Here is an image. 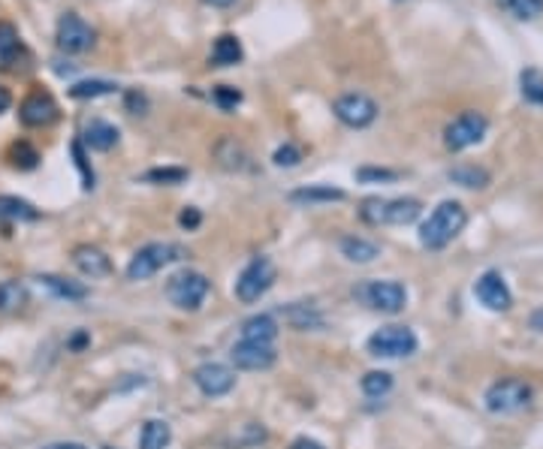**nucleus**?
I'll return each mask as SVG.
<instances>
[{"instance_id": "nucleus-1", "label": "nucleus", "mask_w": 543, "mask_h": 449, "mask_svg": "<svg viewBox=\"0 0 543 449\" xmlns=\"http://www.w3.org/2000/svg\"><path fill=\"white\" fill-rule=\"evenodd\" d=\"M465 223H468L465 205L456 200H447L438 205V209L429 214V220L420 227V245L429 250H444L465 229Z\"/></svg>"}, {"instance_id": "nucleus-2", "label": "nucleus", "mask_w": 543, "mask_h": 449, "mask_svg": "<svg viewBox=\"0 0 543 449\" xmlns=\"http://www.w3.org/2000/svg\"><path fill=\"white\" fill-rule=\"evenodd\" d=\"M187 250L181 245H172V241H151V245L140 247L133 254L131 265H127V278L131 281H149L160 269H167L169 263L185 260Z\"/></svg>"}, {"instance_id": "nucleus-3", "label": "nucleus", "mask_w": 543, "mask_h": 449, "mask_svg": "<svg viewBox=\"0 0 543 449\" xmlns=\"http://www.w3.org/2000/svg\"><path fill=\"white\" fill-rule=\"evenodd\" d=\"M534 390L520 377H504L495 380L486 390V410L495 413V417H513V413H522L531 404Z\"/></svg>"}, {"instance_id": "nucleus-4", "label": "nucleus", "mask_w": 543, "mask_h": 449, "mask_svg": "<svg viewBox=\"0 0 543 449\" xmlns=\"http://www.w3.org/2000/svg\"><path fill=\"white\" fill-rule=\"evenodd\" d=\"M209 292H212V281L205 278L203 272H194V269L176 272L167 281V299L178 310H200Z\"/></svg>"}, {"instance_id": "nucleus-5", "label": "nucleus", "mask_w": 543, "mask_h": 449, "mask_svg": "<svg viewBox=\"0 0 543 449\" xmlns=\"http://www.w3.org/2000/svg\"><path fill=\"white\" fill-rule=\"evenodd\" d=\"M366 347L377 359H404L417 353L420 341L411 326H381L375 335H368Z\"/></svg>"}, {"instance_id": "nucleus-6", "label": "nucleus", "mask_w": 543, "mask_h": 449, "mask_svg": "<svg viewBox=\"0 0 543 449\" xmlns=\"http://www.w3.org/2000/svg\"><path fill=\"white\" fill-rule=\"evenodd\" d=\"M275 278H278V269H275L269 256H254L236 281V299L245 301V305H254V301H260L272 290Z\"/></svg>"}, {"instance_id": "nucleus-7", "label": "nucleus", "mask_w": 543, "mask_h": 449, "mask_svg": "<svg viewBox=\"0 0 543 449\" xmlns=\"http://www.w3.org/2000/svg\"><path fill=\"white\" fill-rule=\"evenodd\" d=\"M353 296L366 308L381 310V314H399L408 305V290L399 281H366L353 287Z\"/></svg>"}, {"instance_id": "nucleus-8", "label": "nucleus", "mask_w": 543, "mask_h": 449, "mask_svg": "<svg viewBox=\"0 0 543 449\" xmlns=\"http://www.w3.org/2000/svg\"><path fill=\"white\" fill-rule=\"evenodd\" d=\"M377 112H381L377 103L359 91L341 94V97H335V103H332V115L339 118L344 127H353V130H362V127L375 124Z\"/></svg>"}, {"instance_id": "nucleus-9", "label": "nucleus", "mask_w": 543, "mask_h": 449, "mask_svg": "<svg viewBox=\"0 0 543 449\" xmlns=\"http://www.w3.org/2000/svg\"><path fill=\"white\" fill-rule=\"evenodd\" d=\"M486 130H489L486 115H480V112H462L459 118H453L450 124H447L444 145L450 151H465L471 148V145H477L483 136H486Z\"/></svg>"}, {"instance_id": "nucleus-10", "label": "nucleus", "mask_w": 543, "mask_h": 449, "mask_svg": "<svg viewBox=\"0 0 543 449\" xmlns=\"http://www.w3.org/2000/svg\"><path fill=\"white\" fill-rule=\"evenodd\" d=\"M55 42L60 51H67V55H85V51L94 46V28L82 19V15L64 13L58 22Z\"/></svg>"}, {"instance_id": "nucleus-11", "label": "nucleus", "mask_w": 543, "mask_h": 449, "mask_svg": "<svg viewBox=\"0 0 543 449\" xmlns=\"http://www.w3.org/2000/svg\"><path fill=\"white\" fill-rule=\"evenodd\" d=\"M194 386L200 390L205 399H221L236 390V371L221 362H203L200 368H194Z\"/></svg>"}, {"instance_id": "nucleus-12", "label": "nucleus", "mask_w": 543, "mask_h": 449, "mask_svg": "<svg viewBox=\"0 0 543 449\" xmlns=\"http://www.w3.org/2000/svg\"><path fill=\"white\" fill-rule=\"evenodd\" d=\"M230 362L236 371H269L275 362H278V350H275V344L239 341V344H232Z\"/></svg>"}, {"instance_id": "nucleus-13", "label": "nucleus", "mask_w": 543, "mask_h": 449, "mask_svg": "<svg viewBox=\"0 0 543 449\" xmlns=\"http://www.w3.org/2000/svg\"><path fill=\"white\" fill-rule=\"evenodd\" d=\"M474 296H477L480 305H486L489 310H507L513 305V292L507 287L504 274L495 269L480 274L477 283H474Z\"/></svg>"}, {"instance_id": "nucleus-14", "label": "nucleus", "mask_w": 543, "mask_h": 449, "mask_svg": "<svg viewBox=\"0 0 543 449\" xmlns=\"http://www.w3.org/2000/svg\"><path fill=\"white\" fill-rule=\"evenodd\" d=\"M58 115H60L58 103H55V97H51L49 91L28 94V97L22 100V106H19V118H22L24 127H49V124H55Z\"/></svg>"}, {"instance_id": "nucleus-15", "label": "nucleus", "mask_w": 543, "mask_h": 449, "mask_svg": "<svg viewBox=\"0 0 543 449\" xmlns=\"http://www.w3.org/2000/svg\"><path fill=\"white\" fill-rule=\"evenodd\" d=\"M278 314L284 317V323L296 332H314V329H323V314L314 301H290L284 305Z\"/></svg>"}, {"instance_id": "nucleus-16", "label": "nucleus", "mask_w": 543, "mask_h": 449, "mask_svg": "<svg viewBox=\"0 0 543 449\" xmlns=\"http://www.w3.org/2000/svg\"><path fill=\"white\" fill-rule=\"evenodd\" d=\"M73 265L85 274V278H109L112 274V260L106 256V250H100L94 245H76Z\"/></svg>"}, {"instance_id": "nucleus-17", "label": "nucleus", "mask_w": 543, "mask_h": 449, "mask_svg": "<svg viewBox=\"0 0 543 449\" xmlns=\"http://www.w3.org/2000/svg\"><path fill=\"white\" fill-rule=\"evenodd\" d=\"M82 145L91 151H112L118 145V127L103 118H91L88 124H85Z\"/></svg>"}, {"instance_id": "nucleus-18", "label": "nucleus", "mask_w": 543, "mask_h": 449, "mask_svg": "<svg viewBox=\"0 0 543 449\" xmlns=\"http://www.w3.org/2000/svg\"><path fill=\"white\" fill-rule=\"evenodd\" d=\"M278 338V319L272 314H254L241 323V341L251 344H275Z\"/></svg>"}, {"instance_id": "nucleus-19", "label": "nucleus", "mask_w": 543, "mask_h": 449, "mask_svg": "<svg viewBox=\"0 0 543 449\" xmlns=\"http://www.w3.org/2000/svg\"><path fill=\"white\" fill-rule=\"evenodd\" d=\"M422 205L420 200H413V196H402V200H386L384 202V223H390V227H408L420 218Z\"/></svg>"}, {"instance_id": "nucleus-20", "label": "nucleus", "mask_w": 543, "mask_h": 449, "mask_svg": "<svg viewBox=\"0 0 543 449\" xmlns=\"http://www.w3.org/2000/svg\"><path fill=\"white\" fill-rule=\"evenodd\" d=\"M40 287H46L55 299H67V301H82L88 299V287L82 281L73 278H60V274H40Z\"/></svg>"}, {"instance_id": "nucleus-21", "label": "nucleus", "mask_w": 543, "mask_h": 449, "mask_svg": "<svg viewBox=\"0 0 543 449\" xmlns=\"http://www.w3.org/2000/svg\"><path fill=\"white\" fill-rule=\"evenodd\" d=\"M344 196L348 193L339 187H332V184H308V187L293 190L290 200L299 202V205H321V202H341Z\"/></svg>"}, {"instance_id": "nucleus-22", "label": "nucleus", "mask_w": 543, "mask_h": 449, "mask_svg": "<svg viewBox=\"0 0 543 449\" xmlns=\"http://www.w3.org/2000/svg\"><path fill=\"white\" fill-rule=\"evenodd\" d=\"M214 157L221 160V166L223 169H230V172H241V169H248V151L241 148V145L236 142V139H221L218 145H214Z\"/></svg>"}, {"instance_id": "nucleus-23", "label": "nucleus", "mask_w": 543, "mask_h": 449, "mask_svg": "<svg viewBox=\"0 0 543 449\" xmlns=\"http://www.w3.org/2000/svg\"><path fill=\"white\" fill-rule=\"evenodd\" d=\"M341 254L348 256L350 263H372V260H377L381 256V247L375 245V241H368V238H359V236H348V238H341Z\"/></svg>"}, {"instance_id": "nucleus-24", "label": "nucleus", "mask_w": 543, "mask_h": 449, "mask_svg": "<svg viewBox=\"0 0 543 449\" xmlns=\"http://www.w3.org/2000/svg\"><path fill=\"white\" fill-rule=\"evenodd\" d=\"M172 444V428L167 419H149L142 426L140 449H167Z\"/></svg>"}, {"instance_id": "nucleus-25", "label": "nucleus", "mask_w": 543, "mask_h": 449, "mask_svg": "<svg viewBox=\"0 0 543 449\" xmlns=\"http://www.w3.org/2000/svg\"><path fill=\"white\" fill-rule=\"evenodd\" d=\"M450 181H453V184L471 187V190H483V187H489L493 175H489V172L483 169V166H474V163H462V166L450 169Z\"/></svg>"}, {"instance_id": "nucleus-26", "label": "nucleus", "mask_w": 543, "mask_h": 449, "mask_svg": "<svg viewBox=\"0 0 543 449\" xmlns=\"http://www.w3.org/2000/svg\"><path fill=\"white\" fill-rule=\"evenodd\" d=\"M241 55H245V51H241V42L232 37V33H223V37L214 40L212 58H214V64H218V67H232V64H239Z\"/></svg>"}, {"instance_id": "nucleus-27", "label": "nucleus", "mask_w": 543, "mask_h": 449, "mask_svg": "<svg viewBox=\"0 0 543 449\" xmlns=\"http://www.w3.org/2000/svg\"><path fill=\"white\" fill-rule=\"evenodd\" d=\"M22 51V40H19V31L15 24L10 22H0V67H13V60L19 58Z\"/></svg>"}, {"instance_id": "nucleus-28", "label": "nucleus", "mask_w": 543, "mask_h": 449, "mask_svg": "<svg viewBox=\"0 0 543 449\" xmlns=\"http://www.w3.org/2000/svg\"><path fill=\"white\" fill-rule=\"evenodd\" d=\"M28 301V290L22 281H4L0 283V314H15Z\"/></svg>"}, {"instance_id": "nucleus-29", "label": "nucleus", "mask_w": 543, "mask_h": 449, "mask_svg": "<svg viewBox=\"0 0 543 449\" xmlns=\"http://www.w3.org/2000/svg\"><path fill=\"white\" fill-rule=\"evenodd\" d=\"M0 218H10V220H37L40 211L33 209L28 200H22V196H0Z\"/></svg>"}, {"instance_id": "nucleus-30", "label": "nucleus", "mask_w": 543, "mask_h": 449, "mask_svg": "<svg viewBox=\"0 0 543 449\" xmlns=\"http://www.w3.org/2000/svg\"><path fill=\"white\" fill-rule=\"evenodd\" d=\"M520 91L525 100L534 103V106H543V73L538 67H525L520 73Z\"/></svg>"}, {"instance_id": "nucleus-31", "label": "nucleus", "mask_w": 543, "mask_h": 449, "mask_svg": "<svg viewBox=\"0 0 543 449\" xmlns=\"http://www.w3.org/2000/svg\"><path fill=\"white\" fill-rule=\"evenodd\" d=\"M118 85L106 79H88V82H76L70 88L73 100H94V97H106V94H115Z\"/></svg>"}, {"instance_id": "nucleus-32", "label": "nucleus", "mask_w": 543, "mask_h": 449, "mask_svg": "<svg viewBox=\"0 0 543 449\" xmlns=\"http://www.w3.org/2000/svg\"><path fill=\"white\" fill-rule=\"evenodd\" d=\"M359 386L368 399H384V395H390V390H393V374L390 371H368Z\"/></svg>"}, {"instance_id": "nucleus-33", "label": "nucleus", "mask_w": 543, "mask_h": 449, "mask_svg": "<svg viewBox=\"0 0 543 449\" xmlns=\"http://www.w3.org/2000/svg\"><path fill=\"white\" fill-rule=\"evenodd\" d=\"M10 163L15 169H33L40 163V151L31 142H13L10 148Z\"/></svg>"}, {"instance_id": "nucleus-34", "label": "nucleus", "mask_w": 543, "mask_h": 449, "mask_svg": "<svg viewBox=\"0 0 543 449\" xmlns=\"http://www.w3.org/2000/svg\"><path fill=\"white\" fill-rule=\"evenodd\" d=\"M502 4H504L507 13L516 15V19H522V22L538 19V15L543 13V0H502Z\"/></svg>"}, {"instance_id": "nucleus-35", "label": "nucleus", "mask_w": 543, "mask_h": 449, "mask_svg": "<svg viewBox=\"0 0 543 449\" xmlns=\"http://www.w3.org/2000/svg\"><path fill=\"white\" fill-rule=\"evenodd\" d=\"M357 181H362V184H390V181H399V172L384 166H362L357 169Z\"/></svg>"}, {"instance_id": "nucleus-36", "label": "nucleus", "mask_w": 543, "mask_h": 449, "mask_svg": "<svg viewBox=\"0 0 543 449\" xmlns=\"http://www.w3.org/2000/svg\"><path fill=\"white\" fill-rule=\"evenodd\" d=\"M142 178L151 181V184H181V181H187V169H181V166L151 169V172H145Z\"/></svg>"}, {"instance_id": "nucleus-37", "label": "nucleus", "mask_w": 543, "mask_h": 449, "mask_svg": "<svg viewBox=\"0 0 543 449\" xmlns=\"http://www.w3.org/2000/svg\"><path fill=\"white\" fill-rule=\"evenodd\" d=\"M384 202L386 200H381V196H372V200H366V202H362V209H359V218L366 220V223H372V227L384 223Z\"/></svg>"}, {"instance_id": "nucleus-38", "label": "nucleus", "mask_w": 543, "mask_h": 449, "mask_svg": "<svg viewBox=\"0 0 543 449\" xmlns=\"http://www.w3.org/2000/svg\"><path fill=\"white\" fill-rule=\"evenodd\" d=\"M73 160H76V169L82 172V187L91 190L94 187V169L88 166V157H85L82 142H73Z\"/></svg>"}, {"instance_id": "nucleus-39", "label": "nucleus", "mask_w": 543, "mask_h": 449, "mask_svg": "<svg viewBox=\"0 0 543 449\" xmlns=\"http://www.w3.org/2000/svg\"><path fill=\"white\" fill-rule=\"evenodd\" d=\"M272 160H275V166H284V169H290V166H299V160H302V148H296V145H281L278 151L272 154Z\"/></svg>"}, {"instance_id": "nucleus-40", "label": "nucleus", "mask_w": 543, "mask_h": 449, "mask_svg": "<svg viewBox=\"0 0 543 449\" xmlns=\"http://www.w3.org/2000/svg\"><path fill=\"white\" fill-rule=\"evenodd\" d=\"M214 103H218L221 109H236L241 103V94L236 88H230V85H221V88H214Z\"/></svg>"}, {"instance_id": "nucleus-41", "label": "nucleus", "mask_w": 543, "mask_h": 449, "mask_svg": "<svg viewBox=\"0 0 543 449\" xmlns=\"http://www.w3.org/2000/svg\"><path fill=\"white\" fill-rule=\"evenodd\" d=\"M127 109H131L133 115H145V109H149V97H145L142 91H127Z\"/></svg>"}, {"instance_id": "nucleus-42", "label": "nucleus", "mask_w": 543, "mask_h": 449, "mask_svg": "<svg viewBox=\"0 0 543 449\" xmlns=\"http://www.w3.org/2000/svg\"><path fill=\"white\" fill-rule=\"evenodd\" d=\"M178 223H181V227H185V229H196V227H200V223H203L200 209H194V205H187V209L178 214Z\"/></svg>"}, {"instance_id": "nucleus-43", "label": "nucleus", "mask_w": 543, "mask_h": 449, "mask_svg": "<svg viewBox=\"0 0 543 449\" xmlns=\"http://www.w3.org/2000/svg\"><path fill=\"white\" fill-rule=\"evenodd\" d=\"M290 449H326L321 440H312V437H296L290 444Z\"/></svg>"}, {"instance_id": "nucleus-44", "label": "nucleus", "mask_w": 543, "mask_h": 449, "mask_svg": "<svg viewBox=\"0 0 543 449\" xmlns=\"http://www.w3.org/2000/svg\"><path fill=\"white\" fill-rule=\"evenodd\" d=\"M10 106H13V94H10V88H4V85H0V115H4Z\"/></svg>"}, {"instance_id": "nucleus-45", "label": "nucleus", "mask_w": 543, "mask_h": 449, "mask_svg": "<svg viewBox=\"0 0 543 449\" xmlns=\"http://www.w3.org/2000/svg\"><path fill=\"white\" fill-rule=\"evenodd\" d=\"M88 341H91V338H88V332H76V335H73V341H70V347H73L76 353H79Z\"/></svg>"}, {"instance_id": "nucleus-46", "label": "nucleus", "mask_w": 543, "mask_h": 449, "mask_svg": "<svg viewBox=\"0 0 543 449\" xmlns=\"http://www.w3.org/2000/svg\"><path fill=\"white\" fill-rule=\"evenodd\" d=\"M42 449H88V446L73 444V440H60V444H49V446H42Z\"/></svg>"}, {"instance_id": "nucleus-47", "label": "nucleus", "mask_w": 543, "mask_h": 449, "mask_svg": "<svg viewBox=\"0 0 543 449\" xmlns=\"http://www.w3.org/2000/svg\"><path fill=\"white\" fill-rule=\"evenodd\" d=\"M205 6H214V10H227V6H232L236 0H203Z\"/></svg>"}, {"instance_id": "nucleus-48", "label": "nucleus", "mask_w": 543, "mask_h": 449, "mask_svg": "<svg viewBox=\"0 0 543 449\" xmlns=\"http://www.w3.org/2000/svg\"><path fill=\"white\" fill-rule=\"evenodd\" d=\"M531 326H534V329H543V310H534Z\"/></svg>"}, {"instance_id": "nucleus-49", "label": "nucleus", "mask_w": 543, "mask_h": 449, "mask_svg": "<svg viewBox=\"0 0 543 449\" xmlns=\"http://www.w3.org/2000/svg\"><path fill=\"white\" fill-rule=\"evenodd\" d=\"M106 449H109V446H106Z\"/></svg>"}]
</instances>
